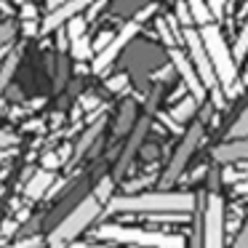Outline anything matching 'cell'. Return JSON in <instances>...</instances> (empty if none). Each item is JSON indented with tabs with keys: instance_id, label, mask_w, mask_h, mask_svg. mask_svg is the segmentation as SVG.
Instances as JSON below:
<instances>
[{
	"instance_id": "obj_1",
	"label": "cell",
	"mask_w": 248,
	"mask_h": 248,
	"mask_svg": "<svg viewBox=\"0 0 248 248\" xmlns=\"http://www.w3.org/2000/svg\"><path fill=\"white\" fill-rule=\"evenodd\" d=\"M198 195L189 192H139L118 195L107 203L109 214H192L198 208Z\"/></svg>"
},
{
	"instance_id": "obj_2",
	"label": "cell",
	"mask_w": 248,
	"mask_h": 248,
	"mask_svg": "<svg viewBox=\"0 0 248 248\" xmlns=\"http://www.w3.org/2000/svg\"><path fill=\"white\" fill-rule=\"evenodd\" d=\"M200 40H203L205 51H208V59H211V64H214L219 86L224 88L230 96H235V93L240 91L243 83H237V62H235V56H232L230 46L224 43V38H221L219 27H216V24L200 27Z\"/></svg>"
},
{
	"instance_id": "obj_3",
	"label": "cell",
	"mask_w": 248,
	"mask_h": 248,
	"mask_svg": "<svg viewBox=\"0 0 248 248\" xmlns=\"http://www.w3.org/2000/svg\"><path fill=\"white\" fill-rule=\"evenodd\" d=\"M99 214H102V203H99V200L93 198V192H91L88 198H83L80 203H78L75 208H72L70 214L54 227V232L48 235V246L51 248H64L67 243L75 240V237L80 235V232L86 230Z\"/></svg>"
},
{
	"instance_id": "obj_4",
	"label": "cell",
	"mask_w": 248,
	"mask_h": 248,
	"mask_svg": "<svg viewBox=\"0 0 248 248\" xmlns=\"http://www.w3.org/2000/svg\"><path fill=\"white\" fill-rule=\"evenodd\" d=\"M96 235L102 240L136 246V248H184V240L176 235H163V232H150V230L123 227V224H104V227H99Z\"/></svg>"
},
{
	"instance_id": "obj_5",
	"label": "cell",
	"mask_w": 248,
	"mask_h": 248,
	"mask_svg": "<svg viewBox=\"0 0 248 248\" xmlns=\"http://www.w3.org/2000/svg\"><path fill=\"white\" fill-rule=\"evenodd\" d=\"M203 248H224V200H221L216 192L205 195Z\"/></svg>"
},
{
	"instance_id": "obj_6",
	"label": "cell",
	"mask_w": 248,
	"mask_h": 248,
	"mask_svg": "<svg viewBox=\"0 0 248 248\" xmlns=\"http://www.w3.org/2000/svg\"><path fill=\"white\" fill-rule=\"evenodd\" d=\"M200 139H203V123H195L192 128L182 136V144L176 147V152H173V157H171V163H168L166 173H163V184H173L184 173V168H187L192 152L198 150Z\"/></svg>"
},
{
	"instance_id": "obj_7",
	"label": "cell",
	"mask_w": 248,
	"mask_h": 248,
	"mask_svg": "<svg viewBox=\"0 0 248 248\" xmlns=\"http://www.w3.org/2000/svg\"><path fill=\"white\" fill-rule=\"evenodd\" d=\"M182 38H184V43H187V48H189V62H192L195 70H198L205 91H216V88H219V80H216L214 64H211V59H208V51H205L203 40H200V32H195V30H184Z\"/></svg>"
},
{
	"instance_id": "obj_8",
	"label": "cell",
	"mask_w": 248,
	"mask_h": 248,
	"mask_svg": "<svg viewBox=\"0 0 248 248\" xmlns=\"http://www.w3.org/2000/svg\"><path fill=\"white\" fill-rule=\"evenodd\" d=\"M139 30H141V24L136 22V19H131V22H125L123 27H120V32L112 38V43H109L104 51H99V54H96V59H93V67H91V70L96 72V75H102V72H107V70H109V64H112V62L120 56V51H123L125 46H128L131 40H134L136 35H139Z\"/></svg>"
},
{
	"instance_id": "obj_9",
	"label": "cell",
	"mask_w": 248,
	"mask_h": 248,
	"mask_svg": "<svg viewBox=\"0 0 248 248\" xmlns=\"http://www.w3.org/2000/svg\"><path fill=\"white\" fill-rule=\"evenodd\" d=\"M155 102H157V88H155V93H152V99H150V107H147V115L139 120V123L134 125V131H131V139H128V144H125V150H123V155H120V163H118V168H115V176H123L125 173V168L131 166V160H134V155H136V150L141 147V141H144V136H147V128H150V115H152V109H155Z\"/></svg>"
},
{
	"instance_id": "obj_10",
	"label": "cell",
	"mask_w": 248,
	"mask_h": 248,
	"mask_svg": "<svg viewBox=\"0 0 248 248\" xmlns=\"http://www.w3.org/2000/svg\"><path fill=\"white\" fill-rule=\"evenodd\" d=\"M168 56H171L173 70H176L179 75H182L184 88L189 91V96L198 99V104H200V102H205V86H203V80H200V75H198V70H195V64H192V62H189L179 48H171V51H168Z\"/></svg>"
},
{
	"instance_id": "obj_11",
	"label": "cell",
	"mask_w": 248,
	"mask_h": 248,
	"mask_svg": "<svg viewBox=\"0 0 248 248\" xmlns=\"http://www.w3.org/2000/svg\"><path fill=\"white\" fill-rule=\"evenodd\" d=\"M93 0H67L62 8H56V11H51L48 16L40 22V32H56L59 27H64L70 19H75V16H80V11H86L88 6H91Z\"/></svg>"
},
{
	"instance_id": "obj_12",
	"label": "cell",
	"mask_w": 248,
	"mask_h": 248,
	"mask_svg": "<svg viewBox=\"0 0 248 248\" xmlns=\"http://www.w3.org/2000/svg\"><path fill=\"white\" fill-rule=\"evenodd\" d=\"M214 160L224 163V166L248 160V136L246 139H232V141H227V144H219L214 150Z\"/></svg>"
},
{
	"instance_id": "obj_13",
	"label": "cell",
	"mask_w": 248,
	"mask_h": 248,
	"mask_svg": "<svg viewBox=\"0 0 248 248\" xmlns=\"http://www.w3.org/2000/svg\"><path fill=\"white\" fill-rule=\"evenodd\" d=\"M51 184H54V171H48V168H40V171H35L32 179L27 182L24 195H27L30 200H40V198H43V195L51 189Z\"/></svg>"
},
{
	"instance_id": "obj_14",
	"label": "cell",
	"mask_w": 248,
	"mask_h": 248,
	"mask_svg": "<svg viewBox=\"0 0 248 248\" xmlns=\"http://www.w3.org/2000/svg\"><path fill=\"white\" fill-rule=\"evenodd\" d=\"M102 128H104V120H96L93 125H88V131L80 136V139H78V144H75V152H72V163H78V160H80V157L86 155L88 150H91V144L99 139Z\"/></svg>"
},
{
	"instance_id": "obj_15",
	"label": "cell",
	"mask_w": 248,
	"mask_h": 248,
	"mask_svg": "<svg viewBox=\"0 0 248 248\" xmlns=\"http://www.w3.org/2000/svg\"><path fill=\"white\" fill-rule=\"evenodd\" d=\"M195 112H198V99H195V96H182V102L173 104V109L168 115H171L176 123H187Z\"/></svg>"
},
{
	"instance_id": "obj_16",
	"label": "cell",
	"mask_w": 248,
	"mask_h": 248,
	"mask_svg": "<svg viewBox=\"0 0 248 248\" xmlns=\"http://www.w3.org/2000/svg\"><path fill=\"white\" fill-rule=\"evenodd\" d=\"M189 6V14H192V22L200 24V27H205V24H214V11L208 8V3L205 0H187Z\"/></svg>"
},
{
	"instance_id": "obj_17",
	"label": "cell",
	"mask_w": 248,
	"mask_h": 248,
	"mask_svg": "<svg viewBox=\"0 0 248 248\" xmlns=\"http://www.w3.org/2000/svg\"><path fill=\"white\" fill-rule=\"evenodd\" d=\"M16 64H19V54H16V51H11V54L6 56V62L0 64V96H3V93H6V88L11 86L14 72H16Z\"/></svg>"
},
{
	"instance_id": "obj_18",
	"label": "cell",
	"mask_w": 248,
	"mask_h": 248,
	"mask_svg": "<svg viewBox=\"0 0 248 248\" xmlns=\"http://www.w3.org/2000/svg\"><path fill=\"white\" fill-rule=\"evenodd\" d=\"M70 54H72V59L86 62V59H91V54H93V43L83 35V38H78V40L70 43Z\"/></svg>"
},
{
	"instance_id": "obj_19",
	"label": "cell",
	"mask_w": 248,
	"mask_h": 248,
	"mask_svg": "<svg viewBox=\"0 0 248 248\" xmlns=\"http://www.w3.org/2000/svg\"><path fill=\"white\" fill-rule=\"evenodd\" d=\"M134 118H136V104L134 102H125L123 104V109H120V120H118V125H115V134H125V131L131 128V123H134Z\"/></svg>"
},
{
	"instance_id": "obj_20",
	"label": "cell",
	"mask_w": 248,
	"mask_h": 248,
	"mask_svg": "<svg viewBox=\"0 0 248 248\" xmlns=\"http://www.w3.org/2000/svg\"><path fill=\"white\" fill-rule=\"evenodd\" d=\"M155 30H157V35H160V40L168 46V48H173V46H176V32L171 30V22H168V16H160V19H155Z\"/></svg>"
},
{
	"instance_id": "obj_21",
	"label": "cell",
	"mask_w": 248,
	"mask_h": 248,
	"mask_svg": "<svg viewBox=\"0 0 248 248\" xmlns=\"http://www.w3.org/2000/svg\"><path fill=\"white\" fill-rule=\"evenodd\" d=\"M246 136H248V107L243 109L240 118L232 123V128L227 131V139H230V141H232V139H246Z\"/></svg>"
},
{
	"instance_id": "obj_22",
	"label": "cell",
	"mask_w": 248,
	"mask_h": 248,
	"mask_svg": "<svg viewBox=\"0 0 248 248\" xmlns=\"http://www.w3.org/2000/svg\"><path fill=\"white\" fill-rule=\"evenodd\" d=\"M86 27H88V22L83 16L70 19V22L64 24V32H67V38H70V43H72V40H78V38H83V35H86Z\"/></svg>"
},
{
	"instance_id": "obj_23",
	"label": "cell",
	"mask_w": 248,
	"mask_h": 248,
	"mask_svg": "<svg viewBox=\"0 0 248 248\" xmlns=\"http://www.w3.org/2000/svg\"><path fill=\"white\" fill-rule=\"evenodd\" d=\"M112 184H115L112 179H102V182H99V187L93 189V198H96L102 205H107L109 200H112Z\"/></svg>"
},
{
	"instance_id": "obj_24",
	"label": "cell",
	"mask_w": 248,
	"mask_h": 248,
	"mask_svg": "<svg viewBox=\"0 0 248 248\" xmlns=\"http://www.w3.org/2000/svg\"><path fill=\"white\" fill-rule=\"evenodd\" d=\"M14 35H16V24H14V22H3V24H0V51L11 48Z\"/></svg>"
},
{
	"instance_id": "obj_25",
	"label": "cell",
	"mask_w": 248,
	"mask_h": 248,
	"mask_svg": "<svg viewBox=\"0 0 248 248\" xmlns=\"http://www.w3.org/2000/svg\"><path fill=\"white\" fill-rule=\"evenodd\" d=\"M246 51H248V19H246V24H243L240 35H237L235 51H232V56H235V62H237V59H243V56H246Z\"/></svg>"
},
{
	"instance_id": "obj_26",
	"label": "cell",
	"mask_w": 248,
	"mask_h": 248,
	"mask_svg": "<svg viewBox=\"0 0 248 248\" xmlns=\"http://www.w3.org/2000/svg\"><path fill=\"white\" fill-rule=\"evenodd\" d=\"M107 88L112 93H120V91H125V88H128V75H125V72H118V75H112L107 80Z\"/></svg>"
},
{
	"instance_id": "obj_27",
	"label": "cell",
	"mask_w": 248,
	"mask_h": 248,
	"mask_svg": "<svg viewBox=\"0 0 248 248\" xmlns=\"http://www.w3.org/2000/svg\"><path fill=\"white\" fill-rule=\"evenodd\" d=\"M176 19H179V22H182L184 24V27H192V14H189V6H187V3H184V0H179V3H176Z\"/></svg>"
},
{
	"instance_id": "obj_28",
	"label": "cell",
	"mask_w": 248,
	"mask_h": 248,
	"mask_svg": "<svg viewBox=\"0 0 248 248\" xmlns=\"http://www.w3.org/2000/svg\"><path fill=\"white\" fill-rule=\"evenodd\" d=\"M112 38H115V32H109V30H107V32H102L96 40H93V51H96V54H99V51H104L109 43H112Z\"/></svg>"
},
{
	"instance_id": "obj_29",
	"label": "cell",
	"mask_w": 248,
	"mask_h": 248,
	"mask_svg": "<svg viewBox=\"0 0 248 248\" xmlns=\"http://www.w3.org/2000/svg\"><path fill=\"white\" fill-rule=\"evenodd\" d=\"M22 8V22H38V8H35V3H24Z\"/></svg>"
},
{
	"instance_id": "obj_30",
	"label": "cell",
	"mask_w": 248,
	"mask_h": 248,
	"mask_svg": "<svg viewBox=\"0 0 248 248\" xmlns=\"http://www.w3.org/2000/svg\"><path fill=\"white\" fill-rule=\"evenodd\" d=\"M104 6H107V0H93L91 6H88V14H86V22H93V19H96V14L102 11Z\"/></svg>"
},
{
	"instance_id": "obj_31",
	"label": "cell",
	"mask_w": 248,
	"mask_h": 248,
	"mask_svg": "<svg viewBox=\"0 0 248 248\" xmlns=\"http://www.w3.org/2000/svg\"><path fill=\"white\" fill-rule=\"evenodd\" d=\"M64 80H67V59L62 56V59H59V70H56V88L64 86Z\"/></svg>"
},
{
	"instance_id": "obj_32",
	"label": "cell",
	"mask_w": 248,
	"mask_h": 248,
	"mask_svg": "<svg viewBox=\"0 0 248 248\" xmlns=\"http://www.w3.org/2000/svg\"><path fill=\"white\" fill-rule=\"evenodd\" d=\"M208 3V8L214 11V16L219 19V16H224V6H227V0H205Z\"/></svg>"
},
{
	"instance_id": "obj_33",
	"label": "cell",
	"mask_w": 248,
	"mask_h": 248,
	"mask_svg": "<svg viewBox=\"0 0 248 248\" xmlns=\"http://www.w3.org/2000/svg\"><path fill=\"white\" fill-rule=\"evenodd\" d=\"M235 248H248V219H246L243 230L237 232V237H235Z\"/></svg>"
},
{
	"instance_id": "obj_34",
	"label": "cell",
	"mask_w": 248,
	"mask_h": 248,
	"mask_svg": "<svg viewBox=\"0 0 248 248\" xmlns=\"http://www.w3.org/2000/svg\"><path fill=\"white\" fill-rule=\"evenodd\" d=\"M240 176H243V173L240 171H232V168H224V171H221V179H224L227 184H235Z\"/></svg>"
},
{
	"instance_id": "obj_35",
	"label": "cell",
	"mask_w": 248,
	"mask_h": 248,
	"mask_svg": "<svg viewBox=\"0 0 248 248\" xmlns=\"http://www.w3.org/2000/svg\"><path fill=\"white\" fill-rule=\"evenodd\" d=\"M160 120H163V123H166L171 131H173V134H182V123H176V120H173L171 115H160Z\"/></svg>"
},
{
	"instance_id": "obj_36",
	"label": "cell",
	"mask_w": 248,
	"mask_h": 248,
	"mask_svg": "<svg viewBox=\"0 0 248 248\" xmlns=\"http://www.w3.org/2000/svg\"><path fill=\"white\" fill-rule=\"evenodd\" d=\"M173 72V64H168V67H163V70H157V72H152V80H166L168 75Z\"/></svg>"
},
{
	"instance_id": "obj_37",
	"label": "cell",
	"mask_w": 248,
	"mask_h": 248,
	"mask_svg": "<svg viewBox=\"0 0 248 248\" xmlns=\"http://www.w3.org/2000/svg\"><path fill=\"white\" fill-rule=\"evenodd\" d=\"M152 14H155V6H144V8H141V11H139V14H136V16H134V19H136V22L141 24V22H144L147 16H152Z\"/></svg>"
},
{
	"instance_id": "obj_38",
	"label": "cell",
	"mask_w": 248,
	"mask_h": 248,
	"mask_svg": "<svg viewBox=\"0 0 248 248\" xmlns=\"http://www.w3.org/2000/svg\"><path fill=\"white\" fill-rule=\"evenodd\" d=\"M22 27H24V35H35V32H40V24H38V22H22Z\"/></svg>"
},
{
	"instance_id": "obj_39",
	"label": "cell",
	"mask_w": 248,
	"mask_h": 248,
	"mask_svg": "<svg viewBox=\"0 0 248 248\" xmlns=\"http://www.w3.org/2000/svg\"><path fill=\"white\" fill-rule=\"evenodd\" d=\"M83 107H86V109H93V107H99V99L88 93V96H83Z\"/></svg>"
},
{
	"instance_id": "obj_40",
	"label": "cell",
	"mask_w": 248,
	"mask_h": 248,
	"mask_svg": "<svg viewBox=\"0 0 248 248\" xmlns=\"http://www.w3.org/2000/svg\"><path fill=\"white\" fill-rule=\"evenodd\" d=\"M38 237H30V240H22V243H16L14 248H38Z\"/></svg>"
},
{
	"instance_id": "obj_41",
	"label": "cell",
	"mask_w": 248,
	"mask_h": 248,
	"mask_svg": "<svg viewBox=\"0 0 248 248\" xmlns=\"http://www.w3.org/2000/svg\"><path fill=\"white\" fill-rule=\"evenodd\" d=\"M64 3L67 0H46V8H48V14H51V11H56V8H62Z\"/></svg>"
},
{
	"instance_id": "obj_42",
	"label": "cell",
	"mask_w": 248,
	"mask_h": 248,
	"mask_svg": "<svg viewBox=\"0 0 248 248\" xmlns=\"http://www.w3.org/2000/svg\"><path fill=\"white\" fill-rule=\"evenodd\" d=\"M43 163H46V168H48V171H51V168H54V166H56V163H59V160H56V155H46V160H43Z\"/></svg>"
},
{
	"instance_id": "obj_43",
	"label": "cell",
	"mask_w": 248,
	"mask_h": 248,
	"mask_svg": "<svg viewBox=\"0 0 248 248\" xmlns=\"http://www.w3.org/2000/svg\"><path fill=\"white\" fill-rule=\"evenodd\" d=\"M70 248H104V246H91V243H75V246Z\"/></svg>"
},
{
	"instance_id": "obj_44",
	"label": "cell",
	"mask_w": 248,
	"mask_h": 248,
	"mask_svg": "<svg viewBox=\"0 0 248 248\" xmlns=\"http://www.w3.org/2000/svg\"><path fill=\"white\" fill-rule=\"evenodd\" d=\"M240 173H243V176H248V160L240 163Z\"/></svg>"
},
{
	"instance_id": "obj_45",
	"label": "cell",
	"mask_w": 248,
	"mask_h": 248,
	"mask_svg": "<svg viewBox=\"0 0 248 248\" xmlns=\"http://www.w3.org/2000/svg\"><path fill=\"white\" fill-rule=\"evenodd\" d=\"M14 6H24V3H32V0H11Z\"/></svg>"
},
{
	"instance_id": "obj_46",
	"label": "cell",
	"mask_w": 248,
	"mask_h": 248,
	"mask_svg": "<svg viewBox=\"0 0 248 248\" xmlns=\"http://www.w3.org/2000/svg\"><path fill=\"white\" fill-rule=\"evenodd\" d=\"M243 86H248V70H246V75H243Z\"/></svg>"
},
{
	"instance_id": "obj_47",
	"label": "cell",
	"mask_w": 248,
	"mask_h": 248,
	"mask_svg": "<svg viewBox=\"0 0 248 248\" xmlns=\"http://www.w3.org/2000/svg\"><path fill=\"white\" fill-rule=\"evenodd\" d=\"M3 107H6V102H3V96H0V112H3Z\"/></svg>"
}]
</instances>
